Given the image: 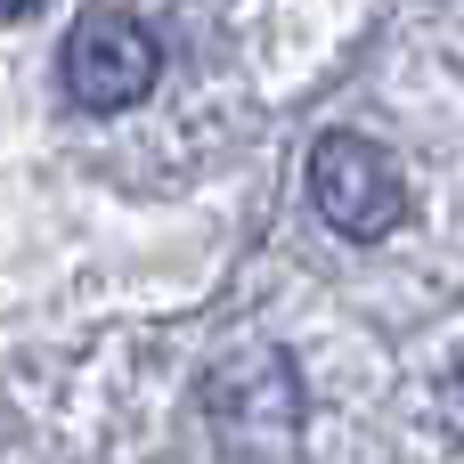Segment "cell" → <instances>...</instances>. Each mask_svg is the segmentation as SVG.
Wrapping results in <instances>:
<instances>
[{
    "label": "cell",
    "instance_id": "1",
    "mask_svg": "<svg viewBox=\"0 0 464 464\" xmlns=\"http://www.w3.org/2000/svg\"><path fill=\"white\" fill-rule=\"evenodd\" d=\"M302 416H310V400H302V367H294V351H277V343H245V351L212 359V375H204V424H212L220 457H237V464H285L294 449H302Z\"/></svg>",
    "mask_w": 464,
    "mask_h": 464
},
{
    "label": "cell",
    "instance_id": "2",
    "mask_svg": "<svg viewBox=\"0 0 464 464\" xmlns=\"http://www.w3.org/2000/svg\"><path fill=\"white\" fill-rule=\"evenodd\" d=\"M155 73H163L155 33H147L130 8H114V0L82 8L73 33H65V49H57V82H65V98H73L82 114H122V106H139V98L155 90Z\"/></svg>",
    "mask_w": 464,
    "mask_h": 464
},
{
    "label": "cell",
    "instance_id": "3",
    "mask_svg": "<svg viewBox=\"0 0 464 464\" xmlns=\"http://www.w3.org/2000/svg\"><path fill=\"white\" fill-rule=\"evenodd\" d=\"M310 204L334 237H392L408 220V179H400V155L367 130H326L310 147Z\"/></svg>",
    "mask_w": 464,
    "mask_h": 464
},
{
    "label": "cell",
    "instance_id": "4",
    "mask_svg": "<svg viewBox=\"0 0 464 464\" xmlns=\"http://www.w3.org/2000/svg\"><path fill=\"white\" fill-rule=\"evenodd\" d=\"M440 424H449V432L464 440V359L449 367V375H440Z\"/></svg>",
    "mask_w": 464,
    "mask_h": 464
}]
</instances>
